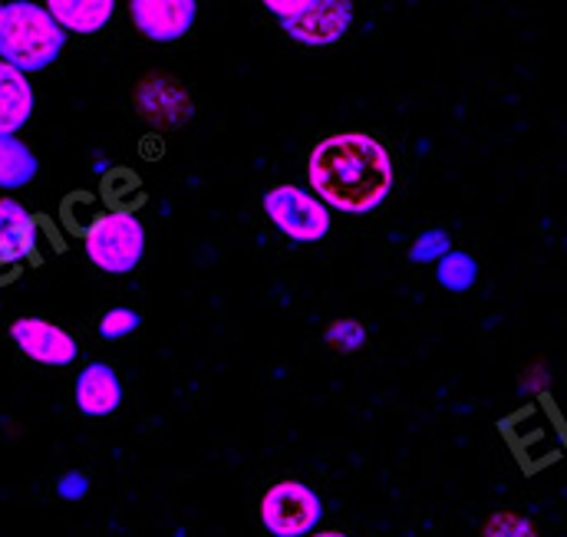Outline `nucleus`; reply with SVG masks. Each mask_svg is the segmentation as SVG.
<instances>
[{
	"label": "nucleus",
	"instance_id": "a211bd4d",
	"mask_svg": "<svg viewBox=\"0 0 567 537\" xmlns=\"http://www.w3.org/2000/svg\"><path fill=\"white\" fill-rule=\"evenodd\" d=\"M485 537H538L535 528L518 515H495L485 528Z\"/></svg>",
	"mask_w": 567,
	"mask_h": 537
},
{
	"label": "nucleus",
	"instance_id": "423d86ee",
	"mask_svg": "<svg viewBox=\"0 0 567 537\" xmlns=\"http://www.w3.org/2000/svg\"><path fill=\"white\" fill-rule=\"evenodd\" d=\"M10 340L13 347L40 363V366H53V370H63V366H73L80 360V343L73 333H66L63 327L43 320V317H20L10 323Z\"/></svg>",
	"mask_w": 567,
	"mask_h": 537
},
{
	"label": "nucleus",
	"instance_id": "6e6552de",
	"mask_svg": "<svg viewBox=\"0 0 567 537\" xmlns=\"http://www.w3.org/2000/svg\"><path fill=\"white\" fill-rule=\"evenodd\" d=\"M130 20L145 40L175 43L195 27L198 3L195 0H133Z\"/></svg>",
	"mask_w": 567,
	"mask_h": 537
},
{
	"label": "nucleus",
	"instance_id": "9d476101",
	"mask_svg": "<svg viewBox=\"0 0 567 537\" xmlns=\"http://www.w3.org/2000/svg\"><path fill=\"white\" fill-rule=\"evenodd\" d=\"M40 248V221L13 198H0V270L30 261Z\"/></svg>",
	"mask_w": 567,
	"mask_h": 537
},
{
	"label": "nucleus",
	"instance_id": "20e7f679",
	"mask_svg": "<svg viewBox=\"0 0 567 537\" xmlns=\"http://www.w3.org/2000/svg\"><path fill=\"white\" fill-rule=\"evenodd\" d=\"M268 221L293 245H317L333 228V211L300 185H278L261 198Z\"/></svg>",
	"mask_w": 567,
	"mask_h": 537
},
{
	"label": "nucleus",
	"instance_id": "ddd939ff",
	"mask_svg": "<svg viewBox=\"0 0 567 537\" xmlns=\"http://www.w3.org/2000/svg\"><path fill=\"white\" fill-rule=\"evenodd\" d=\"M40 172V158L20 135H0V192L27 188Z\"/></svg>",
	"mask_w": 567,
	"mask_h": 537
},
{
	"label": "nucleus",
	"instance_id": "2eb2a0df",
	"mask_svg": "<svg viewBox=\"0 0 567 537\" xmlns=\"http://www.w3.org/2000/svg\"><path fill=\"white\" fill-rule=\"evenodd\" d=\"M323 340H327L333 350H340V353H357V350L367 347V327H363L360 320L343 317V320H333V323L323 330Z\"/></svg>",
	"mask_w": 567,
	"mask_h": 537
},
{
	"label": "nucleus",
	"instance_id": "6ab92c4d",
	"mask_svg": "<svg viewBox=\"0 0 567 537\" xmlns=\"http://www.w3.org/2000/svg\"><path fill=\"white\" fill-rule=\"evenodd\" d=\"M86 492H90V478H86L83 472H66V475H60V482H56V495H60L63 502H83Z\"/></svg>",
	"mask_w": 567,
	"mask_h": 537
},
{
	"label": "nucleus",
	"instance_id": "f3484780",
	"mask_svg": "<svg viewBox=\"0 0 567 537\" xmlns=\"http://www.w3.org/2000/svg\"><path fill=\"white\" fill-rule=\"evenodd\" d=\"M142 327V317L133 307H110L103 317H100V337L106 343H116V340H126L130 333H136Z\"/></svg>",
	"mask_w": 567,
	"mask_h": 537
},
{
	"label": "nucleus",
	"instance_id": "dca6fc26",
	"mask_svg": "<svg viewBox=\"0 0 567 537\" xmlns=\"http://www.w3.org/2000/svg\"><path fill=\"white\" fill-rule=\"evenodd\" d=\"M449 251H452L449 231H442V228H425L423 235L413 241V248H410V261H413V265H439Z\"/></svg>",
	"mask_w": 567,
	"mask_h": 537
},
{
	"label": "nucleus",
	"instance_id": "f257e3e1",
	"mask_svg": "<svg viewBox=\"0 0 567 537\" xmlns=\"http://www.w3.org/2000/svg\"><path fill=\"white\" fill-rule=\"evenodd\" d=\"M307 185L330 211L370 215L393 195L396 165L377 135L333 133L310 148Z\"/></svg>",
	"mask_w": 567,
	"mask_h": 537
},
{
	"label": "nucleus",
	"instance_id": "39448f33",
	"mask_svg": "<svg viewBox=\"0 0 567 537\" xmlns=\"http://www.w3.org/2000/svg\"><path fill=\"white\" fill-rule=\"evenodd\" d=\"M261 528L271 537H310L320 531L323 502L303 482H278L261 498Z\"/></svg>",
	"mask_w": 567,
	"mask_h": 537
},
{
	"label": "nucleus",
	"instance_id": "aec40b11",
	"mask_svg": "<svg viewBox=\"0 0 567 537\" xmlns=\"http://www.w3.org/2000/svg\"><path fill=\"white\" fill-rule=\"evenodd\" d=\"M310 537H350V535H343V531H317V535H310Z\"/></svg>",
	"mask_w": 567,
	"mask_h": 537
},
{
	"label": "nucleus",
	"instance_id": "f8f14e48",
	"mask_svg": "<svg viewBox=\"0 0 567 537\" xmlns=\"http://www.w3.org/2000/svg\"><path fill=\"white\" fill-rule=\"evenodd\" d=\"M47 10L66 30V37L70 33L90 37V33H100L113 20L116 3L113 0H50Z\"/></svg>",
	"mask_w": 567,
	"mask_h": 537
},
{
	"label": "nucleus",
	"instance_id": "f03ea898",
	"mask_svg": "<svg viewBox=\"0 0 567 537\" xmlns=\"http://www.w3.org/2000/svg\"><path fill=\"white\" fill-rule=\"evenodd\" d=\"M66 50V30L53 20L47 3L13 0L3 13L0 30V60L20 73H40L60 60Z\"/></svg>",
	"mask_w": 567,
	"mask_h": 537
},
{
	"label": "nucleus",
	"instance_id": "1a4fd4ad",
	"mask_svg": "<svg viewBox=\"0 0 567 537\" xmlns=\"http://www.w3.org/2000/svg\"><path fill=\"white\" fill-rule=\"evenodd\" d=\"M123 380L110 363H86L73 380V403L86 419H106L123 405Z\"/></svg>",
	"mask_w": 567,
	"mask_h": 537
},
{
	"label": "nucleus",
	"instance_id": "0eeeda50",
	"mask_svg": "<svg viewBox=\"0 0 567 537\" xmlns=\"http://www.w3.org/2000/svg\"><path fill=\"white\" fill-rule=\"evenodd\" d=\"M353 13L357 10L350 0H310L303 13H297L293 20H281V30L293 43L320 50L340 43L350 33Z\"/></svg>",
	"mask_w": 567,
	"mask_h": 537
},
{
	"label": "nucleus",
	"instance_id": "7ed1b4c3",
	"mask_svg": "<svg viewBox=\"0 0 567 537\" xmlns=\"http://www.w3.org/2000/svg\"><path fill=\"white\" fill-rule=\"evenodd\" d=\"M83 251L103 273H133L145 258V225L133 211H106L90 221Z\"/></svg>",
	"mask_w": 567,
	"mask_h": 537
},
{
	"label": "nucleus",
	"instance_id": "9b49d317",
	"mask_svg": "<svg viewBox=\"0 0 567 537\" xmlns=\"http://www.w3.org/2000/svg\"><path fill=\"white\" fill-rule=\"evenodd\" d=\"M37 110V93L27 73L0 60V135H17Z\"/></svg>",
	"mask_w": 567,
	"mask_h": 537
},
{
	"label": "nucleus",
	"instance_id": "412c9836",
	"mask_svg": "<svg viewBox=\"0 0 567 537\" xmlns=\"http://www.w3.org/2000/svg\"><path fill=\"white\" fill-rule=\"evenodd\" d=\"M3 13H7V3H0V30H3Z\"/></svg>",
	"mask_w": 567,
	"mask_h": 537
},
{
	"label": "nucleus",
	"instance_id": "4468645a",
	"mask_svg": "<svg viewBox=\"0 0 567 537\" xmlns=\"http://www.w3.org/2000/svg\"><path fill=\"white\" fill-rule=\"evenodd\" d=\"M435 280H439V287L449 290V293H465V290H472L475 280H478V261H475L468 251H455V248H452V251L435 265Z\"/></svg>",
	"mask_w": 567,
	"mask_h": 537
}]
</instances>
